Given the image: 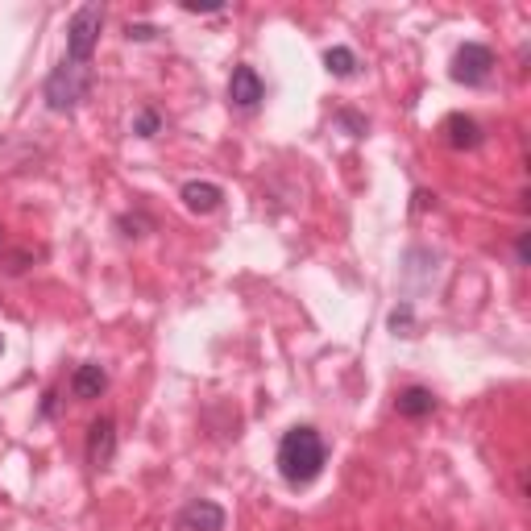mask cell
<instances>
[{"label":"cell","instance_id":"1","mask_svg":"<svg viewBox=\"0 0 531 531\" xmlns=\"http://www.w3.org/2000/svg\"><path fill=\"white\" fill-rule=\"evenodd\" d=\"M324 461H328V444L316 428H291L278 444V473H283L287 486H312L320 473H324Z\"/></svg>","mask_w":531,"mask_h":531},{"label":"cell","instance_id":"2","mask_svg":"<svg viewBox=\"0 0 531 531\" xmlns=\"http://www.w3.org/2000/svg\"><path fill=\"white\" fill-rule=\"evenodd\" d=\"M88 92H92V63L63 59L46 79V104L54 108V113H71Z\"/></svg>","mask_w":531,"mask_h":531},{"label":"cell","instance_id":"3","mask_svg":"<svg viewBox=\"0 0 531 531\" xmlns=\"http://www.w3.org/2000/svg\"><path fill=\"white\" fill-rule=\"evenodd\" d=\"M100 30H104V9H100V5L75 9L71 25H67V59L92 63V54H96V46H100Z\"/></svg>","mask_w":531,"mask_h":531},{"label":"cell","instance_id":"4","mask_svg":"<svg viewBox=\"0 0 531 531\" xmlns=\"http://www.w3.org/2000/svg\"><path fill=\"white\" fill-rule=\"evenodd\" d=\"M494 71V50L482 46V42H465L457 54H453V79L465 83V88H482Z\"/></svg>","mask_w":531,"mask_h":531},{"label":"cell","instance_id":"5","mask_svg":"<svg viewBox=\"0 0 531 531\" xmlns=\"http://www.w3.org/2000/svg\"><path fill=\"white\" fill-rule=\"evenodd\" d=\"M88 461H92V469H108L117 461V424L108 415H100L88 428Z\"/></svg>","mask_w":531,"mask_h":531},{"label":"cell","instance_id":"6","mask_svg":"<svg viewBox=\"0 0 531 531\" xmlns=\"http://www.w3.org/2000/svg\"><path fill=\"white\" fill-rule=\"evenodd\" d=\"M179 527L183 531H225V511H220L216 502H208V498H195V502L183 507Z\"/></svg>","mask_w":531,"mask_h":531},{"label":"cell","instance_id":"7","mask_svg":"<svg viewBox=\"0 0 531 531\" xmlns=\"http://www.w3.org/2000/svg\"><path fill=\"white\" fill-rule=\"evenodd\" d=\"M262 96H266L262 75H258L254 67H237L233 79H229V100H233L237 108H258Z\"/></svg>","mask_w":531,"mask_h":531},{"label":"cell","instance_id":"8","mask_svg":"<svg viewBox=\"0 0 531 531\" xmlns=\"http://www.w3.org/2000/svg\"><path fill=\"white\" fill-rule=\"evenodd\" d=\"M220 200H225V191H220L216 183H204V179L183 183V204H187V212L208 216V212H216V208H220Z\"/></svg>","mask_w":531,"mask_h":531},{"label":"cell","instance_id":"9","mask_svg":"<svg viewBox=\"0 0 531 531\" xmlns=\"http://www.w3.org/2000/svg\"><path fill=\"white\" fill-rule=\"evenodd\" d=\"M108 386V374L104 366H96V361H83V366L71 374V395L75 399H100Z\"/></svg>","mask_w":531,"mask_h":531},{"label":"cell","instance_id":"10","mask_svg":"<svg viewBox=\"0 0 531 531\" xmlns=\"http://www.w3.org/2000/svg\"><path fill=\"white\" fill-rule=\"evenodd\" d=\"M395 407H399V415H407V419H424V415L436 411V395H432L428 386H407V390H399Z\"/></svg>","mask_w":531,"mask_h":531},{"label":"cell","instance_id":"11","mask_svg":"<svg viewBox=\"0 0 531 531\" xmlns=\"http://www.w3.org/2000/svg\"><path fill=\"white\" fill-rule=\"evenodd\" d=\"M444 133H449V146H453V150H473V146L482 142L478 121H473V117H461V113H453L449 121H444Z\"/></svg>","mask_w":531,"mask_h":531},{"label":"cell","instance_id":"12","mask_svg":"<svg viewBox=\"0 0 531 531\" xmlns=\"http://www.w3.org/2000/svg\"><path fill=\"white\" fill-rule=\"evenodd\" d=\"M324 67L337 75V79H349L357 71V54L349 46H332V50H324Z\"/></svg>","mask_w":531,"mask_h":531},{"label":"cell","instance_id":"13","mask_svg":"<svg viewBox=\"0 0 531 531\" xmlns=\"http://www.w3.org/2000/svg\"><path fill=\"white\" fill-rule=\"evenodd\" d=\"M158 129H162L158 108H142V113H137V121H133V133L137 137H158Z\"/></svg>","mask_w":531,"mask_h":531},{"label":"cell","instance_id":"14","mask_svg":"<svg viewBox=\"0 0 531 531\" xmlns=\"http://www.w3.org/2000/svg\"><path fill=\"white\" fill-rule=\"evenodd\" d=\"M390 328L395 332H403V337H411V307L403 303V307H395V312H390Z\"/></svg>","mask_w":531,"mask_h":531},{"label":"cell","instance_id":"15","mask_svg":"<svg viewBox=\"0 0 531 531\" xmlns=\"http://www.w3.org/2000/svg\"><path fill=\"white\" fill-rule=\"evenodd\" d=\"M125 38H129V42H150V38H154V25H129Z\"/></svg>","mask_w":531,"mask_h":531},{"label":"cell","instance_id":"16","mask_svg":"<svg viewBox=\"0 0 531 531\" xmlns=\"http://www.w3.org/2000/svg\"><path fill=\"white\" fill-rule=\"evenodd\" d=\"M337 121H341V125H349V129H353V137H361V133H366V121H361V117H353V113H341Z\"/></svg>","mask_w":531,"mask_h":531},{"label":"cell","instance_id":"17","mask_svg":"<svg viewBox=\"0 0 531 531\" xmlns=\"http://www.w3.org/2000/svg\"><path fill=\"white\" fill-rule=\"evenodd\" d=\"M183 9H187V13H220V9H225V5H195V0H187Z\"/></svg>","mask_w":531,"mask_h":531},{"label":"cell","instance_id":"18","mask_svg":"<svg viewBox=\"0 0 531 531\" xmlns=\"http://www.w3.org/2000/svg\"><path fill=\"white\" fill-rule=\"evenodd\" d=\"M515 254H519V262H523V266H527V233H523V237H519V245H515Z\"/></svg>","mask_w":531,"mask_h":531},{"label":"cell","instance_id":"19","mask_svg":"<svg viewBox=\"0 0 531 531\" xmlns=\"http://www.w3.org/2000/svg\"><path fill=\"white\" fill-rule=\"evenodd\" d=\"M0 353H5V341H0Z\"/></svg>","mask_w":531,"mask_h":531}]
</instances>
